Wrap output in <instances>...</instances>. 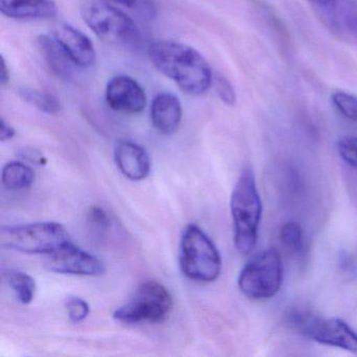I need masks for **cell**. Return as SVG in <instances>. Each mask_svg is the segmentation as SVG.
Here are the masks:
<instances>
[{
    "instance_id": "cell-7",
    "label": "cell",
    "mask_w": 357,
    "mask_h": 357,
    "mask_svg": "<svg viewBox=\"0 0 357 357\" xmlns=\"http://www.w3.org/2000/svg\"><path fill=\"white\" fill-rule=\"evenodd\" d=\"M83 20L102 40L112 45H130L139 39L133 18L103 1H89L81 10Z\"/></svg>"
},
{
    "instance_id": "cell-19",
    "label": "cell",
    "mask_w": 357,
    "mask_h": 357,
    "mask_svg": "<svg viewBox=\"0 0 357 357\" xmlns=\"http://www.w3.org/2000/svg\"><path fill=\"white\" fill-rule=\"evenodd\" d=\"M20 96L30 105L47 114H57L61 110V103L57 96L50 91L35 89H22Z\"/></svg>"
},
{
    "instance_id": "cell-5",
    "label": "cell",
    "mask_w": 357,
    "mask_h": 357,
    "mask_svg": "<svg viewBox=\"0 0 357 357\" xmlns=\"http://www.w3.org/2000/svg\"><path fill=\"white\" fill-rule=\"evenodd\" d=\"M0 241L3 248L16 252L50 255L70 239L63 225L47 221L3 227Z\"/></svg>"
},
{
    "instance_id": "cell-10",
    "label": "cell",
    "mask_w": 357,
    "mask_h": 357,
    "mask_svg": "<svg viewBox=\"0 0 357 357\" xmlns=\"http://www.w3.org/2000/svg\"><path fill=\"white\" fill-rule=\"evenodd\" d=\"M106 101L114 112L123 114H139L147 105V97L143 87L129 76L114 77L106 86Z\"/></svg>"
},
{
    "instance_id": "cell-18",
    "label": "cell",
    "mask_w": 357,
    "mask_h": 357,
    "mask_svg": "<svg viewBox=\"0 0 357 357\" xmlns=\"http://www.w3.org/2000/svg\"><path fill=\"white\" fill-rule=\"evenodd\" d=\"M5 277L10 287L15 294L16 298L22 304L28 305L34 300L36 292V282L34 278L16 269H8L5 273Z\"/></svg>"
},
{
    "instance_id": "cell-6",
    "label": "cell",
    "mask_w": 357,
    "mask_h": 357,
    "mask_svg": "<svg viewBox=\"0 0 357 357\" xmlns=\"http://www.w3.org/2000/svg\"><path fill=\"white\" fill-rule=\"evenodd\" d=\"M172 308L173 298L168 288L149 280L139 285L130 301L114 311V317L127 324L162 323Z\"/></svg>"
},
{
    "instance_id": "cell-8",
    "label": "cell",
    "mask_w": 357,
    "mask_h": 357,
    "mask_svg": "<svg viewBox=\"0 0 357 357\" xmlns=\"http://www.w3.org/2000/svg\"><path fill=\"white\" fill-rule=\"evenodd\" d=\"M289 324L313 342L357 354V332L344 319H321L307 311L290 312Z\"/></svg>"
},
{
    "instance_id": "cell-9",
    "label": "cell",
    "mask_w": 357,
    "mask_h": 357,
    "mask_svg": "<svg viewBox=\"0 0 357 357\" xmlns=\"http://www.w3.org/2000/svg\"><path fill=\"white\" fill-rule=\"evenodd\" d=\"M45 266L49 271L62 275H103L105 266L97 257L85 252L72 241L47 255Z\"/></svg>"
},
{
    "instance_id": "cell-17",
    "label": "cell",
    "mask_w": 357,
    "mask_h": 357,
    "mask_svg": "<svg viewBox=\"0 0 357 357\" xmlns=\"http://www.w3.org/2000/svg\"><path fill=\"white\" fill-rule=\"evenodd\" d=\"M35 181L33 169L22 162H10L3 169V183L5 187L14 191L32 187Z\"/></svg>"
},
{
    "instance_id": "cell-28",
    "label": "cell",
    "mask_w": 357,
    "mask_h": 357,
    "mask_svg": "<svg viewBox=\"0 0 357 357\" xmlns=\"http://www.w3.org/2000/svg\"><path fill=\"white\" fill-rule=\"evenodd\" d=\"M309 1L314 3L315 7L321 10V12H326L328 10L332 9L337 3V0H309Z\"/></svg>"
},
{
    "instance_id": "cell-14",
    "label": "cell",
    "mask_w": 357,
    "mask_h": 357,
    "mask_svg": "<svg viewBox=\"0 0 357 357\" xmlns=\"http://www.w3.org/2000/svg\"><path fill=\"white\" fill-rule=\"evenodd\" d=\"M0 11L12 20H50L57 15L54 0H0Z\"/></svg>"
},
{
    "instance_id": "cell-1",
    "label": "cell",
    "mask_w": 357,
    "mask_h": 357,
    "mask_svg": "<svg viewBox=\"0 0 357 357\" xmlns=\"http://www.w3.org/2000/svg\"><path fill=\"white\" fill-rule=\"evenodd\" d=\"M152 64L190 96L204 95L213 83L212 70L202 54L183 43L158 40L148 47Z\"/></svg>"
},
{
    "instance_id": "cell-16",
    "label": "cell",
    "mask_w": 357,
    "mask_h": 357,
    "mask_svg": "<svg viewBox=\"0 0 357 357\" xmlns=\"http://www.w3.org/2000/svg\"><path fill=\"white\" fill-rule=\"evenodd\" d=\"M112 7L124 12L139 22H151L158 15V7L154 0H100Z\"/></svg>"
},
{
    "instance_id": "cell-4",
    "label": "cell",
    "mask_w": 357,
    "mask_h": 357,
    "mask_svg": "<svg viewBox=\"0 0 357 357\" xmlns=\"http://www.w3.org/2000/svg\"><path fill=\"white\" fill-rule=\"evenodd\" d=\"M283 275L281 255L275 248H267L244 265L238 277V287L252 300H268L281 289Z\"/></svg>"
},
{
    "instance_id": "cell-12",
    "label": "cell",
    "mask_w": 357,
    "mask_h": 357,
    "mask_svg": "<svg viewBox=\"0 0 357 357\" xmlns=\"http://www.w3.org/2000/svg\"><path fill=\"white\" fill-rule=\"evenodd\" d=\"M114 160L121 172L133 181L145 179L151 170L149 154L139 144L120 141L114 148Z\"/></svg>"
},
{
    "instance_id": "cell-23",
    "label": "cell",
    "mask_w": 357,
    "mask_h": 357,
    "mask_svg": "<svg viewBox=\"0 0 357 357\" xmlns=\"http://www.w3.org/2000/svg\"><path fill=\"white\" fill-rule=\"evenodd\" d=\"M66 308L70 321L76 324L84 321L91 311L89 303L76 296H68L66 298Z\"/></svg>"
},
{
    "instance_id": "cell-15",
    "label": "cell",
    "mask_w": 357,
    "mask_h": 357,
    "mask_svg": "<svg viewBox=\"0 0 357 357\" xmlns=\"http://www.w3.org/2000/svg\"><path fill=\"white\" fill-rule=\"evenodd\" d=\"M39 52L52 72L62 79H70L75 63L53 36L43 35L37 40Z\"/></svg>"
},
{
    "instance_id": "cell-2",
    "label": "cell",
    "mask_w": 357,
    "mask_h": 357,
    "mask_svg": "<svg viewBox=\"0 0 357 357\" xmlns=\"http://www.w3.org/2000/svg\"><path fill=\"white\" fill-rule=\"evenodd\" d=\"M262 210L254 171L250 167H245L236 183L231 197L234 241L240 254L248 255L254 250L258 240Z\"/></svg>"
},
{
    "instance_id": "cell-21",
    "label": "cell",
    "mask_w": 357,
    "mask_h": 357,
    "mask_svg": "<svg viewBox=\"0 0 357 357\" xmlns=\"http://www.w3.org/2000/svg\"><path fill=\"white\" fill-rule=\"evenodd\" d=\"M331 101L342 116L357 124V97L346 91H336L332 93Z\"/></svg>"
},
{
    "instance_id": "cell-24",
    "label": "cell",
    "mask_w": 357,
    "mask_h": 357,
    "mask_svg": "<svg viewBox=\"0 0 357 357\" xmlns=\"http://www.w3.org/2000/svg\"><path fill=\"white\" fill-rule=\"evenodd\" d=\"M215 87H216L217 95L225 105H235L237 97H236L235 89L229 80L223 77H218L215 81Z\"/></svg>"
},
{
    "instance_id": "cell-25",
    "label": "cell",
    "mask_w": 357,
    "mask_h": 357,
    "mask_svg": "<svg viewBox=\"0 0 357 357\" xmlns=\"http://www.w3.org/2000/svg\"><path fill=\"white\" fill-rule=\"evenodd\" d=\"M89 221L98 229H104L109 227V218H108L107 214L104 212L103 208H98V206L91 208Z\"/></svg>"
},
{
    "instance_id": "cell-29",
    "label": "cell",
    "mask_w": 357,
    "mask_h": 357,
    "mask_svg": "<svg viewBox=\"0 0 357 357\" xmlns=\"http://www.w3.org/2000/svg\"><path fill=\"white\" fill-rule=\"evenodd\" d=\"M10 81V73L9 68H8L7 64H6L5 59L1 58V68H0V83L3 86L9 83Z\"/></svg>"
},
{
    "instance_id": "cell-20",
    "label": "cell",
    "mask_w": 357,
    "mask_h": 357,
    "mask_svg": "<svg viewBox=\"0 0 357 357\" xmlns=\"http://www.w3.org/2000/svg\"><path fill=\"white\" fill-rule=\"evenodd\" d=\"M280 239L284 248L291 254H300L304 250V235L300 223L288 221L280 231Z\"/></svg>"
},
{
    "instance_id": "cell-13",
    "label": "cell",
    "mask_w": 357,
    "mask_h": 357,
    "mask_svg": "<svg viewBox=\"0 0 357 357\" xmlns=\"http://www.w3.org/2000/svg\"><path fill=\"white\" fill-rule=\"evenodd\" d=\"M150 116L152 125L158 133L173 135L178 129L183 118L181 101L173 93H158L152 101Z\"/></svg>"
},
{
    "instance_id": "cell-22",
    "label": "cell",
    "mask_w": 357,
    "mask_h": 357,
    "mask_svg": "<svg viewBox=\"0 0 357 357\" xmlns=\"http://www.w3.org/2000/svg\"><path fill=\"white\" fill-rule=\"evenodd\" d=\"M337 152L340 158L357 172V137H342L337 143Z\"/></svg>"
},
{
    "instance_id": "cell-26",
    "label": "cell",
    "mask_w": 357,
    "mask_h": 357,
    "mask_svg": "<svg viewBox=\"0 0 357 357\" xmlns=\"http://www.w3.org/2000/svg\"><path fill=\"white\" fill-rule=\"evenodd\" d=\"M20 156L24 160H29V162L37 165V166H45L47 162V158L43 156V154L38 150L34 149V148H26V149L22 150Z\"/></svg>"
},
{
    "instance_id": "cell-11",
    "label": "cell",
    "mask_w": 357,
    "mask_h": 357,
    "mask_svg": "<svg viewBox=\"0 0 357 357\" xmlns=\"http://www.w3.org/2000/svg\"><path fill=\"white\" fill-rule=\"evenodd\" d=\"M54 38L61 45L75 66L89 68L96 61V51L86 35L70 24H60L54 31Z\"/></svg>"
},
{
    "instance_id": "cell-3",
    "label": "cell",
    "mask_w": 357,
    "mask_h": 357,
    "mask_svg": "<svg viewBox=\"0 0 357 357\" xmlns=\"http://www.w3.org/2000/svg\"><path fill=\"white\" fill-rule=\"evenodd\" d=\"M179 265L183 275L193 281L210 283L220 275V252L212 239L197 225H189L183 229Z\"/></svg>"
},
{
    "instance_id": "cell-27",
    "label": "cell",
    "mask_w": 357,
    "mask_h": 357,
    "mask_svg": "<svg viewBox=\"0 0 357 357\" xmlns=\"http://www.w3.org/2000/svg\"><path fill=\"white\" fill-rule=\"evenodd\" d=\"M15 129L9 123L6 122L3 119H1V122H0V141H10L15 137Z\"/></svg>"
}]
</instances>
